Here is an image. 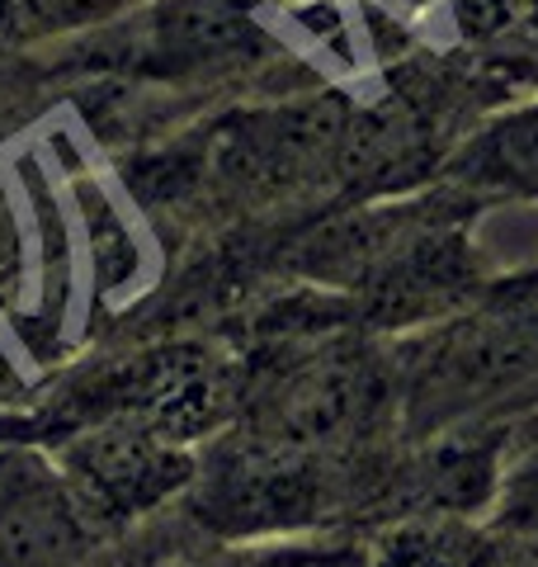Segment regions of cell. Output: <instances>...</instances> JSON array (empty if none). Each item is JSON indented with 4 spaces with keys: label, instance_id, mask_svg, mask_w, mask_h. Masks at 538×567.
I'll list each match as a JSON object with an SVG mask.
<instances>
[{
    "label": "cell",
    "instance_id": "1",
    "mask_svg": "<svg viewBox=\"0 0 538 567\" xmlns=\"http://www.w3.org/2000/svg\"><path fill=\"white\" fill-rule=\"evenodd\" d=\"M538 369V275L487 284L416 350L402 406L416 431L463 416Z\"/></svg>",
    "mask_w": 538,
    "mask_h": 567
},
{
    "label": "cell",
    "instance_id": "2",
    "mask_svg": "<svg viewBox=\"0 0 538 567\" xmlns=\"http://www.w3.org/2000/svg\"><path fill=\"white\" fill-rule=\"evenodd\" d=\"M340 454L275 445L260 435H227L194 468L189 506L223 539L298 535L331 520L350 502V473Z\"/></svg>",
    "mask_w": 538,
    "mask_h": 567
},
{
    "label": "cell",
    "instance_id": "3",
    "mask_svg": "<svg viewBox=\"0 0 538 567\" xmlns=\"http://www.w3.org/2000/svg\"><path fill=\"white\" fill-rule=\"evenodd\" d=\"M350 123L354 104L335 91L231 114L208 133L199 171L208 175V185L246 204L289 199L298 189L321 185L327 175H340Z\"/></svg>",
    "mask_w": 538,
    "mask_h": 567
},
{
    "label": "cell",
    "instance_id": "4",
    "mask_svg": "<svg viewBox=\"0 0 538 567\" xmlns=\"http://www.w3.org/2000/svg\"><path fill=\"white\" fill-rule=\"evenodd\" d=\"M392 402H402V388H392L387 369L369 350L350 346L302 354L298 364L269 374L256 393H241L246 435L312 454L359 445L387 416Z\"/></svg>",
    "mask_w": 538,
    "mask_h": 567
},
{
    "label": "cell",
    "instance_id": "5",
    "mask_svg": "<svg viewBox=\"0 0 538 567\" xmlns=\"http://www.w3.org/2000/svg\"><path fill=\"white\" fill-rule=\"evenodd\" d=\"M62 477L95 529H118L147 511L166 506L175 492H189L199 458L189 445L152 431L133 416L85 421L62 440Z\"/></svg>",
    "mask_w": 538,
    "mask_h": 567
},
{
    "label": "cell",
    "instance_id": "6",
    "mask_svg": "<svg viewBox=\"0 0 538 567\" xmlns=\"http://www.w3.org/2000/svg\"><path fill=\"white\" fill-rule=\"evenodd\" d=\"M241 412V379L208 346H166L104 374L90 388L85 421L133 416L152 431L194 445Z\"/></svg>",
    "mask_w": 538,
    "mask_h": 567
},
{
    "label": "cell",
    "instance_id": "7",
    "mask_svg": "<svg viewBox=\"0 0 538 567\" xmlns=\"http://www.w3.org/2000/svg\"><path fill=\"white\" fill-rule=\"evenodd\" d=\"M95 535L62 468L39 454L0 458V567H71Z\"/></svg>",
    "mask_w": 538,
    "mask_h": 567
},
{
    "label": "cell",
    "instance_id": "8",
    "mask_svg": "<svg viewBox=\"0 0 538 567\" xmlns=\"http://www.w3.org/2000/svg\"><path fill=\"white\" fill-rule=\"evenodd\" d=\"M265 43L260 24L237 0H166L137 29L133 58L142 71L185 76V71L237 62Z\"/></svg>",
    "mask_w": 538,
    "mask_h": 567
},
{
    "label": "cell",
    "instance_id": "9",
    "mask_svg": "<svg viewBox=\"0 0 538 567\" xmlns=\"http://www.w3.org/2000/svg\"><path fill=\"white\" fill-rule=\"evenodd\" d=\"M500 483L492 440H444L387 473L383 502L416 516H468L487 506Z\"/></svg>",
    "mask_w": 538,
    "mask_h": 567
},
{
    "label": "cell",
    "instance_id": "10",
    "mask_svg": "<svg viewBox=\"0 0 538 567\" xmlns=\"http://www.w3.org/2000/svg\"><path fill=\"white\" fill-rule=\"evenodd\" d=\"M448 175L482 194L538 199V100L487 118L448 156Z\"/></svg>",
    "mask_w": 538,
    "mask_h": 567
},
{
    "label": "cell",
    "instance_id": "11",
    "mask_svg": "<svg viewBox=\"0 0 538 567\" xmlns=\"http://www.w3.org/2000/svg\"><path fill=\"white\" fill-rule=\"evenodd\" d=\"M369 567H496V548L463 516H416L392 529Z\"/></svg>",
    "mask_w": 538,
    "mask_h": 567
},
{
    "label": "cell",
    "instance_id": "12",
    "mask_svg": "<svg viewBox=\"0 0 538 567\" xmlns=\"http://www.w3.org/2000/svg\"><path fill=\"white\" fill-rule=\"evenodd\" d=\"M133 0H0V48L110 24Z\"/></svg>",
    "mask_w": 538,
    "mask_h": 567
},
{
    "label": "cell",
    "instance_id": "13",
    "mask_svg": "<svg viewBox=\"0 0 538 567\" xmlns=\"http://www.w3.org/2000/svg\"><path fill=\"white\" fill-rule=\"evenodd\" d=\"M373 554L364 548H260L250 558H237L231 567H369Z\"/></svg>",
    "mask_w": 538,
    "mask_h": 567
}]
</instances>
